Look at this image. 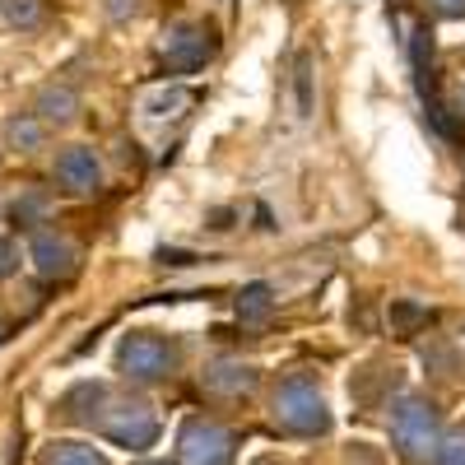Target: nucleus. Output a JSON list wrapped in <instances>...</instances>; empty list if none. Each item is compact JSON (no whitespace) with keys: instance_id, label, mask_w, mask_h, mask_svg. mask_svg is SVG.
Wrapping results in <instances>:
<instances>
[{"instance_id":"9d476101","label":"nucleus","mask_w":465,"mask_h":465,"mask_svg":"<svg viewBox=\"0 0 465 465\" xmlns=\"http://www.w3.org/2000/svg\"><path fill=\"white\" fill-rule=\"evenodd\" d=\"M56 182L65 191H74V196H89V191L103 186V163H98V153L89 144H70L56 153Z\"/></svg>"},{"instance_id":"f03ea898","label":"nucleus","mask_w":465,"mask_h":465,"mask_svg":"<svg viewBox=\"0 0 465 465\" xmlns=\"http://www.w3.org/2000/svg\"><path fill=\"white\" fill-rule=\"evenodd\" d=\"M442 442V414L429 396H401L391 410V447L401 451L405 465H423L438 456Z\"/></svg>"},{"instance_id":"f257e3e1","label":"nucleus","mask_w":465,"mask_h":465,"mask_svg":"<svg viewBox=\"0 0 465 465\" xmlns=\"http://www.w3.org/2000/svg\"><path fill=\"white\" fill-rule=\"evenodd\" d=\"M270 419H275L289 438H322V433H331V405L322 396L317 377L312 372H289L275 386Z\"/></svg>"},{"instance_id":"c756f323","label":"nucleus","mask_w":465,"mask_h":465,"mask_svg":"<svg viewBox=\"0 0 465 465\" xmlns=\"http://www.w3.org/2000/svg\"><path fill=\"white\" fill-rule=\"evenodd\" d=\"M140 465H163V460H140Z\"/></svg>"},{"instance_id":"aec40b11","label":"nucleus","mask_w":465,"mask_h":465,"mask_svg":"<svg viewBox=\"0 0 465 465\" xmlns=\"http://www.w3.org/2000/svg\"><path fill=\"white\" fill-rule=\"evenodd\" d=\"M293 89H298V116H312V56H298V70H293Z\"/></svg>"},{"instance_id":"bb28decb","label":"nucleus","mask_w":465,"mask_h":465,"mask_svg":"<svg viewBox=\"0 0 465 465\" xmlns=\"http://www.w3.org/2000/svg\"><path fill=\"white\" fill-rule=\"evenodd\" d=\"M159 261H163V265H191L186 252H159Z\"/></svg>"},{"instance_id":"7c9ffc66","label":"nucleus","mask_w":465,"mask_h":465,"mask_svg":"<svg viewBox=\"0 0 465 465\" xmlns=\"http://www.w3.org/2000/svg\"><path fill=\"white\" fill-rule=\"evenodd\" d=\"M0 340H5V326H0Z\"/></svg>"},{"instance_id":"7ed1b4c3","label":"nucleus","mask_w":465,"mask_h":465,"mask_svg":"<svg viewBox=\"0 0 465 465\" xmlns=\"http://www.w3.org/2000/svg\"><path fill=\"white\" fill-rule=\"evenodd\" d=\"M177 344L153 335V331H126L122 344H116V372L135 386H153V381H168L177 372Z\"/></svg>"},{"instance_id":"6ab92c4d","label":"nucleus","mask_w":465,"mask_h":465,"mask_svg":"<svg viewBox=\"0 0 465 465\" xmlns=\"http://www.w3.org/2000/svg\"><path fill=\"white\" fill-rule=\"evenodd\" d=\"M429 326V307H419V302H410V298H396L391 302V331L396 335H414V331H423Z\"/></svg>"},{"instance_id":"ddd939ff","label":"nucleus","mask_w":465,"mask_h":465,"mask_svg":"<svg viewBox=\"0 0 465 465\" xmlns=\"http://www.w3.org/2000/svg\"><path fill=\"white\" fill-rule=\"evenodd\" d=\"M396 381H401L396 368H363V372H354V381H349V396H354L359 410H377L386 391H396Z\"/></svg>"},{"instance_id":"2f4dec72","label":"nucleus","mask_w":465,"mask_h":465,"mask_svg":"<svg viewBox=\"0 0 465 465\" xmlns=\"http://www.w3.org/2000/svg\"><path fill=\"white\" fill-rule=\"evenodd\" d=\"M0 5H5V0H0Z\"/></svg>"},{"instance_id":"dca6fc26","label":"nucleus","mask_w":465,"mask_h":465,"mask_svg":"<svg viewBox=\"0 0 465 465\" xmlns=\"http://www.w3.org/2000/svg\"><path fill=\"white\" fill-rule=\"evenodd\" d=\"M37 465H112L98 447H89V442H47L43 447V456H37Z\"/></svg>"},{"instance_id":"4be33fe9","label":"nucleus","mask_w":465,"mask_h":465,"mask_svg":"<svg viewBox=\"0 0 465 465\" xmlns=\"http://www.w3.org/2000/svg\"><path fill=\"white\" fill-rule=\"evenodd\" d=\"M433 465H465V429H456V433H442Z\"/></svg>"},{"instance_id":"b1692460","label":"nucleus","mask_w":465,"mask_h":465,"mask_svg":"<svg viewBox=\"0 0 465 465\" xmlns=\"http://www.w3.org/2000/svg\"><path fill=\"white\" fill-rule=\"evenodd\" d=\"M19 270V242L15 238H0V280H10Z\"/></svg>"},{"instance_id":"cd10ccee","label":"nucleus","mask_w":465,"mask_h":465,"mask_svg":"<svg viewBox=\"0 0 465 465\" xmlns=\"http://www.w3.org/2000/svg\"><path fill=\"white\" fill-rule=\"evenodd\" d=\"M252 465H289V460H284V456H280V451H261V456H256V460H252Z\"/></svg>"},{"instance_id":"f3484780","label":"nucleus","mask_w":465,"mask_h":465,"mask_svg":"<svg viewBox=\"0 0 465 465\" xmlns=\"http://www.w3.org/2000/svg\"><path fill=\"white\" fill-rule=\"evenodd\" d=\"M414 74H419V89H423V98L433 94V33L429 28H414Z\"/></svg>"},{"instance_id":"1a4fd4ad","label":"nucleus","mask_w":465,"mask_h":465,"mask_svg":"<svg viewBox=\"0 0 465 465\" xmlns=\"http://www.w3.org/2000/svg\"><path fill=\"white\" fill-rule=\"evenodd\" d=\"M256 381H261V372H256L252 363H242V359H214V363H205V372H201V386H205L210 396H219V401L252 396Z\"/></svg>"},{"instance_id":"423d86ee","label":"nucleus","mask_w":465,"mask_h":465,"mask_svg":"<svg viewBox=\"0 0 465 465\" xmlns=\"http://www.w3.org/2000/svg\"><path fill=\"white\" fill-rule=\"evenodd\" d=\"M177 465H232V433L205 414L186 419L177 433Z\"/></svg>"},{"instance_id":"20e7f679","label":"nucleus","mask_w":465,"mask_h":465,"mask_svg":"<svg viewBox=\"0 0 465 465\" xmlns=\"http://www.w3.org/2000/svg\"><path fill=\"white\" fill-rule=\"evenodd\" d=\"M98 433H103L112 447L149 451L153 442H159L163 423H159V414H153V405H144V401H112L107 414H103V423H98Z\"/></svg>"},{"instance_id":"5701e85b","label":"nucleus","mask_w":465,"mask_h":465,"mask_svg":"<svg viewBox=\"0 0 465 465\" xmlns=\"http://www.w3.org/2000/svg\"><path fill=\"white\" fill-rule=\"evenodd\" d=\"M140 10H144V0H103V15L112 24H131V19H140Z\"/></svg>"},{"instance_id":"a211bd4d","label":"nucleus","mask_w":465,"mask_h":465,"mask_svg":"<svg viewBox=\"0 0 465 465\" xmlns=\"http://www.w3.org/2000/svg\"><path fill=\"white\" fill-rule=\"evenodd\" d=\"M0 15H5V24H10V28L28 33V28L43 24L47 5H43V0H5V5H0Z\"/></svg>"},{"instance_id":"39448f33","label":"nucleus","mask_w":465,"mask_h":465,"mask_svg":"<svg viewBox=\"0 0 465 465\" xmlns=\"http://www.w3.org/2000/svg\"><path fill=\"white\" fill-rule=\"evenodd\" d=\"M219 47V37L210 24H191V19H177L163 28V43H159V56L168 65V74H196Z\"/></svg>"},{"instance_id":"2eb2a0df","label":"nucleus","mask_w":465,"mask_h":465,"mask_svg":"<svg viewBox=\"0 0 465 465\" xmlns=\"http://www.w3.org/2000/svg\"><path fill=\"white\" fill-rule=\"evenodd\" d=\"M5 144L19 149V153H37V149L47 144V126L37 122L33 112H15L10 122H5Z\"/></svg>"},{"instance_id":"412c9836","label":"nucleus","mask_w":465,"mask_h":465,"mask_svg":"<svg viewBox=\"0 0 465 465\" xmlns=\"http://www.w3.org/2000/svg\"><path fill=\"white\" fill-rule=\"evenodd\" d=\"M52 210V201H47V191H28V196H19L15 201V219L19 223H43V214Z\"/></svg>"},{"instance_id":"6e6552de","label":"nucleus","mask_w":465,"mask_h":465,"mask_svg":"<svg viewBox=\"0 0 465 465\" xmlns=\"http://www.w3.org/2000/svg\"><path fill=\"white\" fill-rule=\"evenodd\" d=\"M107 405H112V386L107 381H74L70 391L61 396V419H70V423H80V429H98L103 423V414H107Z\"/></svg>"},{"instance_id":"a878e982","label":"nucleus","mask_w":465,"mask_h":465,"mask_svg":"<svg viewBox=\"0 0 465 465\" xmlns=\"http://www.w3.org/2000/svg\"><path fill=\"white\" fill-rule=\"evenodd\" d=\"M228 219H232V210H210V228H214V232H223V228H232Z\"/></svg>"},{"instance_id":"0eeeda50","label":"nucleus","mask_w":465,"mask_h":465,"mask_svg":"<svg viewBox=\"0 0 465 465\" xmlns=\"http://www.w3.org/2000/svg\"><path fill=\"white\" fill-rule=\"evenodd\" d=\"M28 261L43 280H65L74 275V261H80V252H74V242L65 238V232L56 228H33L28 238Z\"/></svg>"},{"instance_id":"4468645a","label":"nucleus","mask_w":465,"mask_h":465,"mask_svg":"<svg viewBox=\"0 0 465 465\" xmlns=\"http://www.w3.org/2000/svg\"><path fill=\"white\" fill-rule=\"evenodd\" d=\"M232 312H238L242 326H265L270 317H275V289L270 284H242L238 298H232Z\"/></svg>"},{"instance_id":"c85d7f7f","label":"nucleus","mask_w":465,"mask_h":465,"mask_svg":"<svg viewBox=\"0 0 465 465\" xmlns=\"http://www.w3.org/2000/svg\"><path fill=\"white\" fill-rule=\"evenodd\" d=\"M456 112H460V116H465V84H460V89H456Z\"/></svg>"},{"instance_id":"393cba45","label":"nucleus","mask_w":465,"mask_h":465,"mask_svg":"<svg viewBox=\"0 0 465 465\" xmlns=\"http://www.w3.org/2000/svg\"><path fill=\"white\" fill-rule=\"evenodd\" d=\"M442 19H465V0H429Z\"/></svg>"},{"instance_id":"f8f14e48","label":"nucleus","mask_w":465,"mask_h":465,"mask_svg":"<svg viewBox=\"0 0 465 465\" xmlns=\"http://www.w3.org/2000/svg\"><path fill=\"white\" fill-rule=\"evenodd\" d=\"M191 107V89L186 84H153L140 94V116L144 122H173Z\"/></svg>"},{"instance_id":"9b49d317","label":"nucleus","mask_w":465,"mask_h":465,"mask_svg":"<svg viewBox=\"0 0 465 465\" xmlns=\"http://www.w3.org/2000/svg\"><path fill=\"white\" fill-rule=\"evenodd\" d=\"M33 116L43 126H74L80 122V94L70 84H43L33 98Z\"/></svg>"}]
</instances>
